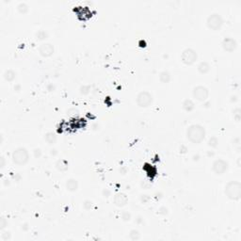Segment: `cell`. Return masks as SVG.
<instances>
[{
	"label": "cell",
	"mask_w": 241,
	"mask_h": 241,
	"mask_svg": "<svg viewBox=\"0 0 241 241\" xmlns=\"http://www.w3.org/2000/svg\"><path fill=\"white\" fill-rule=\"evenodd\" d=\"M197 70L202 75H206L210 71V64L207 61H201L197 66Z\"/></svg>",
	"instance_id": "14"
},
{
	"label": "cell",
	"mask_w": 241,
	"mask_h": 241,
	"mask_svg": "<svg viewBox=\"0 0 241 241\" xmlns=\"http://www.w3.org/2000/svg\"><path fill=\"white\" fill-rule=\"evenodd\" d=\"M153 102V96L151 93L147 90H141L137 94L136 103L139 108H146L152 105Z\"/></svg>",
	"instance_id": "4"
},
{
	"label": "cell",
	"mask_w": 241,
	"mask_h": 241,
	"mask_svg": "<svg viewBox=\"0 0 241 241\" xmlns=\"http://www.w3.org/2000/svg\"><path fill=\"white\" fill-rule=\"evenodd\" d=\"M93 202L90 200H85L83 202V207L86 210H90L91 207H93Z\"/></svg>",
	"instance_id": "27"
},
{
	"label": "cell",
	"mask_w": 241,
	"mask_h": 241,
	"mask_svg": "<svg viewBox=\"0 0 241 241\" xmlns=\"http://www.w3.org/2000/svg\"><path fill=\"white\" fill-rule=\"evenodd\" d=\"M102 194H103V196L105 197V198H108V197L110 196V194H111V192H110V190L108 189H104L103 191H102Z\"/></svg>",
	"instance_id": "32"
},
{
	"label": "cell",
	"mask_w": 241,
	"mask_h": 241,
	"mask_svg": "<svg viewBox=\"0 0 241 241\" xmlns=\"http://www.w3.org/2000/svg\"><path fill=\"white\" fill-rule=\"evenodd\" d=\"M55 90H56V86L54 84L50 83V84L47 85V90L48 91H54Z\"/></svg>",
	"instance_id": "35"
},
{
	"label": "cell",
	"mask_w": 241,
	"mask_h": 241,
	"mask_svg": "<svg viewBox=\"0 0 241 241\" xmlns=\"http://www.w3.org/2000/svg\"><path fill=\"white\" fill-rule=\"evenodd\" d=\"M206 26L211 30H214V31L219 30L221 27L223 26V19L220 14L217 12H213L207 17Z\"/></svg>",
	"instance_id": "5"
},
{
	"label": "cell",
	"mask_w": 241,
	"mask_h": 241,
	"mask_svg": "<svg viewBox=\"0 0 241 241\" xmlns=\"http://www.w3.org/2000/svg\"><path fill=\"white\" fill-rule=\"evenodd\" d=\"M38 52L43 57H49L54 55L55 47L50 42H43L38 47Z\"/></svg>",
	"instance_id": "9"
},
{
	"label": "cell",
	"mask_w": 241,
	"mask_h": 241,
	"mask_svg": "<svg viewBox=\"0 0 241 241\" xmlns=\"http://www.w3.org/2000/svg\"><path fill=\"white\" fill-rule=\"evenodd\" d=\"M157 214H159V215H162V216H166L169 214V209H168V207L166 206H160L159 208H158L157 210Z\"/></svg>",
	"instance_id": "26"
},
{
	"label": "cell",
	"mask_w": 241,
	"mask_h": 241,
	"mask_svg": "<svg viewBox=\"0 0 241 241\" xmlns=\"http://www.w3.org/2000/svg\"><path fill=\"white\" fill-rule=\"evenodd\" d=\"M44 139L45 141L49 144V145H53V144H55L57 142V135L53 132H47L45 135H44Z\"/></svg>",
	"instance_id": "18"
},
{
	"label": "cell",
	"mask_w": 241,
	"mask_h": 241,
	"mask_svg": "<svg viewBox=\"0 0 241 241\" xmlns=\"http://www.w3.org/2000/svg\"><path fill=\"white\" fill-rule=\"evenodd\" d=\"M36 39L39 41H44L48 38V33L45 30H39L38 32H36Z\"/></svg>",
	"instance_id": "20"
},
{
	"label": "cell",
	"mask_w": 241,
	"mask_h": 241,
	"mask_svg": "<svg viewBox=\"0 0 241 241\" xmlns=\"http://www.w3.org/2000/svg\"><path fill=\"white\" fill-rule=\"evenodd\" d=\"M0 167H1V169H3L5 167V157L2 156L1 158H0Z\"/></svg>",
	"instance_id": "36"
},
{
	"label": "cell",
	"mask_w": 241,
	"mask_h": 241,
	"mask_svg": "<svg viewBox=\"0 0 241 241\" xmlns=\"http://www.w3.org/2000/svg\"><path fill=\"white\" fill-rule=\"evenodd\" d=\"M149 201H150V196L149 195L143 194L141 196V202H142V204H146V202H148Z\"/></svg>",
	"instance_id": "29"
},
{
	"label": "cell",
	"mask_w": 241,
	"mask_h": 241,
	"mask_svg": "<svg viewBox=\"0 0 241 241\" xmlns=\"http://www.w3.org/2000/svg\"><path fill=\"white\" fill-rule=\"evenodd\" d=\"M79 93L83 95H88L90 93V86L89 85H83L80 87L79 89Z\"/></svg>",
	"instance_id": "24"
},
{
	"label": "cell",
	"mask_w": 241,
	"mask_h": 241,
	"mask_svg": "<svg viewBox=\"0 0 241 241\" xmlns=\"http://www.w3.org/2000/svg\"><path fill=\"white\" fill-rule=\"evenodd\" d=\"M233 117H234V120L235 122L239 123L240 120H241V109L240 108H235L234 110H233Z\"/></svg>",
	"instance_id": "22"
},
{
	"label": "cell",
	"mask_w": 241,
	"mask_h": 241,
	"mask_svg": "<svg viewBox=\"0 0 241 241\" xmlns=\"http://www.w3.org/2000/svg\"><path fill=\"white\" fill-rule=\"evenodd\" d=\"M16 76H17V74H16V72L12 70V69H8L4 72V74H3V77L4 79L6 80L7 82H12L15 80L16 78Z\"/></svg>",
	"instance_id": "13"
},
{
	"label": "cell",
	"mask_w": 241,
	"mask_h": 241,
	"mask_svg": "<svg viewBox=\"0 0 241 241\" xmlns=\"http://www.w3.org/2000/svg\"><path fill=\"white\" fill-rule=\"evenodd\" d=\"M229 169V162L222 158H218L212 163V171L216 175H223Z\"/></svg>",
	"instance_id": "7"
},
{
	"label": "cell",
	"mask_w": 241,
	"mask_h": 241,
	"mask_svg": "<svg viewBox=\"0 0 241 241\" xmlns=\"http://www.w3.org/2000/svg\"><path fill=\"white\" fill-rule=\"evenodd\" d=\"M2 238L4 240H9L11 238V234H9V232L5 233V234H2Z\"/></svg>",
	"instance_id": "34"
},
{
	"label": "cell",
	"mask_w": 241,
	"mask_h": 241,
	"mask_svg": "<svg viewBox=\"0 0 241 241\" xmlns=\"http://www.w3.org/2000/svg\"><path fill=\"white\" fill-rule=\"evenodd\" d=\"M78 186H79L78 182L76 179H75V178H69V179H67L65 182L66 189L70 192H75L78 189Z\"/></svg>",
	"instance_id": "12"
},
{
	"label": "cell",
	"mask_w": 241,
	"mask_h": 241,
	"mask_svg": "<svg viewBox=\"0 0 241 241\" xmlns=\"http://www.w3.org/2000/svg\"><path fill=\"white\" fill-rule=\"evenodd\" d=\"M7 225H8V222H7L6 219H5V218H1V219H0V229L4 230V228L6 227Z\"/></svg>",
	"instance_id": "30"
},
{
	"label": "cell",
	"mask_w": 241,
	"mask_h": 241,
	"mask_svg": "<svg viewBox=\"0 0 241 241\" xmlns=\"http://www.w3.org/2000/svg\"><path fill=\"white\" fill-rule=\"evenodd\" d=\"M141 187H143V189H147L148 187L151 186V183H150V182H148V183H147V181H146V180H144V181L142 180V181H141Z\"/></svg>",
	"instance_id": "31"
},
{
	"label": "cell",
	"mask_w": 241,
	"mask_h": 241,
	"mask_svg": "<svg viewBox=\"0 0 241 241\" xmlns=\"http://www.w3.org/2000/svg\"><path fill=\"white\" fill-rule=\"evenodd\" d=\"M77 113H78V110L75 109V108H72L68 109V111H67V114H69V115H76Z\"/></svg>",
	"instance_id": "33"
},
{
	"label": "cell",
	"mask_w": 241,
	"mask_h": 241,
	"mask_svg": "<svg viewBox=\"0 0 241 241\" xmlns=\"http://www.w3.org/2000/svg\"><path fill=\"white\" fill-rule=\"evenodd\" d=\"M28 9H29V8H28V5L25 2H21V3H19L17 5V11L19 13H21V14H26L28 12Z\"/></svg>",
	"instance_id": "19"
},
{
	"label": "cell",
	"mask_w": 241,
	"mask_h": 241,
	"mask_svg": "<svg viewBox=\"0 0 241 241\" xmlns=\"http://www.w3.org/2000/svg\"><path fill=\"white\" fill-rule=\"evenodd\" d=\"M221 45H222L224 51L231 53V52H234L237 48V42L235 39H234V38L226 37L223 39Z\"/></svg>",
	"instance_id": "10"
},
{
	"label": "cell",
	"mask_w": 241,
	"mask_h": 241,
	"mask_svg": "<svg viewBox=\"0 0 241 241\" xmlns=\"http://www.w3.org/2000/svg\"><path fill=\"white\" fill-rule=\"evenodd\" d=\"M33 156H34L35 158H41L42 156V152L41 150V148H35L34 150H33Z\"/></svg>",
	"instance_id": "28"
},
{
	"label": "cell",
	"mask_w": 241,
	"mask_h": 241,
	"mask_svg": "<svg viewBox=\"0 0 241 241\" xmlns=\"http://www.w3.org/2000/svg\"><path fill=\"white\" fill-rule=\"evenodd\" d=\"M237 166L240 167V157H238V161H237Z\"/></svg>",
	"instance_id": "40"
},
{
	"label": "cell",
	"mask_w": 241,
	"mask_h": 241,
	"mask_svg": "<svg viewBox=\"0 0 241 241\" xmlns=\"http://www.w3.org/2000/svg\"><path fill=\"white\" fill-rule=\"evenodd\" d=\"M55 166H56V169L57 171H68V169H69V163L65 159H59L56 162Z\"/></svg>",
	"instance_id": "15"
},
{
	"label": "cell",
	"mask_w": 241,
	"mask_h": 241,
	"mask_svg": "<svg viewBox=\"0 0 241 241\" xmlns=\"http://www.w3.org/2000/svg\"><path fill=\"white\" fill-rule=\"evenodd\" d=\"M186 136L189 141L193 144H200L204 141L206 136L205 128L201 124H191L186 128Z\"/></svg>",
	"instance_id": "1"
},
{
	"label": "cell",
	"mask_w": 241,
	"mask_h": 241,
	"mask_svg": "<svg viewBox=\"0 0 241 241\" xmlns=\"http://www.w3.org/2000/svg\"><path fill=\"white\" fill-rule=\"evenodd\" d=\"M142 220V219H141V217H138V219H137V222H141V221Z\"/></svg>",
	"instance_id": "39"
},
{
	"label": "cell",
	"mask_w": 241,
	"mask_h": 241,
	"mask_svg": "<svg viewBox=\"0 0 241 241\" xmlns=\"http://www.w3.org/2000/svg\"><path fill=\"white\" fill-rule=\"evenodd\" d=\"M208 146L211 148H217L219 146V138L215 136L211 137L208 141Z\"/></svg>",
	"instance_id": "23"
},
{
	"label": "cell",
	"mask_w": 241,
	"mask_h": 241,
	"mask_svg": "<svg viewBox=\"0 0 241 241\" xmlns=\"http://www.w3.org/2000/svg\"><path fill=\"white\" fill-rule=\"evenodd\" d=\"M171 79V75L168 71H162L159 74V81L163 84H168Z\"/></svg>",
	"instance_id": "17"
},
{
	"label": "cell",
	"mask_w": 241,
	"mask_h": 241,
	"mask_svg": "<svg viewBox=\"0 0 241 241\" xmlns=\"http://www.w3.org/2000/svg\"><path fill=\"white\" fill-rule=\"evenodd\" d=\"M113 202L118 207H123L128 204V196L123 192H118L113 197Z\"/></svg>",
	"instance_id": "11"
},
{
	"label": "cell",
	"mask_w": 241,
	"mask_h": 241,
	"mask_svg": "<svg viewBox=\"0 0 241 241\" xmlns=\"http://www.w3.org/2000/svg\"><path fill=\"white\" fill-rule=\"evenodd\" d=\"M50 153L52 156H57V149L56 148H54V149H51V151H50Z\"/></svg>",
	"instance_id": "37"
},
{
	"label": "cell",
	"mask_w": 241,
	"mask_h": 241,
	"mask_svg": "<svg viewBox=\"0 0 241 241\" xmlns=\"http://www.w3.org/2000/svg\"><path fill=\"white\" fill-rule=\"evenodd\" d=\"M131 219H132V215L131 213H129L128 211H123L122 213V219L123 221H129Z\"/></svg>",
	"instance_id": "25"
},
{
	"label": "cell",
	"mask_w": 241,
	"mask_h": 241,
	"mask_svg": "<svg viewBox=\"0 0 241 241\" xmlns=\"http://www.w3.org/2000/svg\"><path fill=\"white\" fill-rule=\"evenodd\" d=\"M224 194L229 200L239 201L241 199V183L239 181H230L224 186Z\"/></svg>",
	"instance_id": "2"
},
{
	"label": "cell",
	"mask_w": 241,
	"mask_h": 241,
	"mask_svg": "<svg viewBox=\"0 0 241 241\" xmlns=\"http://www.w3.org/2000/svg\"><path fill=\"white\" fill-rule=\"evenodd\" d=\"M198 60V53L192 48H186L181 53V61L185 65H192Z\"/></svg>",
	"instance_id": "6"
},
{
	"label": "cell",
	"mask_w": 241,
	"mask_h": 241,
	"mask_svg": "<svg viewBox=\"0 0 241 241\" xmlns=\"http://www.w3.org/2000/svg\"><path fill=\"white\" fill-rule=\"evenodd\" d=\"M182 108L186 112H191L195 108V104L191 99H185L182 104Z\"/></svg>",
	"instance_id": "16"
},
{
	"label": "cell",
	"mask_w": 241,
	"mask_h": 241,
	"mask_svg": "<svg viewBox=\"0 0 241 241\" xmlns=\"http://www.w3.org/2000/svg\"><path fill=\"white\" fill-rule=\"evenodd\" d=\"M11 160L18 166H25L29 161V153L25 147H18L11 153Z\"/></svg>",
	"instance_id": "3"
},
{
	"label": "cell",
	"mask_w": 241,
	"mask_h": 241,
	"mask_svg": "<svg viewBox=\"0 0 241 241\" xmlns=\"http://www.w3.org/2000/svg\"><path fill=\"white\" fill-rule=\"evenodd\" d=\"M129 238L131 240H138L141 238V233L138 230L133 229L129 232Z\"/></svg>",
	"instance_id": "21"
},
{
	"label": "cell",
	"mask_w": 241,
	"mask_h": 241,
	"mask_svg": "<svg viewBox=\"0 0 241 241\" xmlns=\"http://www.w3.org/2000/svg\"><path fill=\"white\" fill-rule=\"evenodd\" d=\"M20 88H21L20 85H16L15 87H14V90H15L16 91H19V90H20Z\"/></svg>",
	"instance_id": "38"
},
{
	"label": "cell",
	"mask_w": 241,
	"mask_h": 241,
	"mask_svg": "<svg viewBox=\"0 0 241 241\" xmlns=\"http://www.w3.org/2000/svg\"><path fill=\"white\" fill-rule=\"evenodd\" d=\"M192 96L199 102H204L209 97V90L204 86H196L192 90Z\"/></svg>",
	"instance_id": "8"
}]
</instances>
